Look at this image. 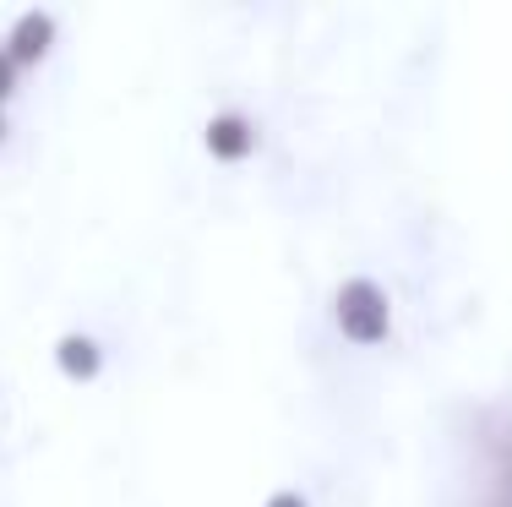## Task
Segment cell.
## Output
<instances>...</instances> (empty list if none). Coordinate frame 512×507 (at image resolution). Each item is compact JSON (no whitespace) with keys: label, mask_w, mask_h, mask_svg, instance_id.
<instances>
[{"label":"cell","mask_w":512,"mask_h":507,"mask_svg":"<svg viewBox=\"0 0 512 507\" xmlns=\"http://www.w3.org/2000/svg\"><path fill=\"white\" fill-rule=\"evenodd\" d=\"M333 317L349 344H382L393 333V300H387V289L376 279H349V284H338Z\"/></svg>","instance_id":"1"},{"label":"cell","mask_w":512,"mask_h":507,"mask_svg":"<svg viewBox=\"0 0 512 507\" xmlns=\"http://www.w3.org/2000/svg\"><path fill=\"white\" fill-rule=\"evenodd\" d=\"M202 148L213 153L218 164H246L251 153H256V120L251 115H235V110L213 115L202 126Z\"/></svg>","instance_id":"2"},{"label":"cell","mask_w":512,"mask_h":507,"mask_svg":"<svg viewBox=\"0 0 512 507\" xmlns=\"http://www.w3.org/2000/svg\"><path fill=\"white\" fill-rule=\"evenodd\" d=\"M50 50H55V17L50 11H22L6 33V55L17 60V66H39Z\"/></svg>","instance_id":"3"},{"label":"cell","mask_w":512,"mask_h":507,"mask_svg":"<svg viewBox=\"0 0 512 507\" xmlns=\"http://www.w3.org/2000/svg\"><path fill=\"white\" fill-rule=\"evenodd\" d=\"M55 366L66 371L71 382H93L104 371V349H99V338L93 333H66L55 344Z\"/></svg>","instance_id":"4"},{"label":"cell","mask_w":512,"mask_h":507,"mask_svg":"<svg viewBox=\"0 0 512 507\" xmlns=\"http://www.w3.org/2000/svg\"><path fill=\"white\" fill-rule=\"evenodd\" d=\"M491 507H512V453L496 464V480H491Z\"/></svg>","instance_id":"5"},{"label":"cell","mask_w":512,"mask_h":507,"mask_svg":"<svg viewBox=\"0 0 512 507\" xmlns=\"http://www.w3.org/2000/svg\"><path fill=\"white\" fill-rule=\"evenodd\" d=\"M17 71H22V66L6 55V44H0V104H6L11 93H17Z\"/></svg>","instance_id":"6"},{"label":"cell","mask_w":512,"mask_h":507,"mask_svg":"<svg viewBox=\"0 0 512 507\" xmlns=\"http://www.w3.org/2000/svg\"><path fill=\"white\" fill-rule=\"evenodd\" d=\"M262 507H306V497H300V491H289V486H284V491H273V497H267Z\"/></svg>","instance_id":"7"},{"label":"cell","mask_w":512,"mask_h":507,"mask_svg":"<svg viewBox=\"0 0 512 507\" xmlns=\"http://www.w3.org/2000/svg\"><path fill=\"white\" fill-rule=\"evenodd\" d=\"M0 137H6V110H0Z\"/></svg>","instance_id":"8"}]
</instances>
